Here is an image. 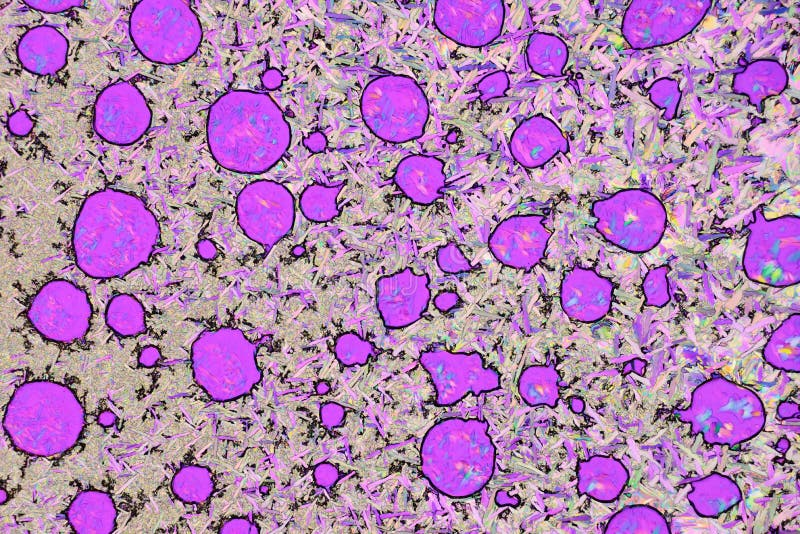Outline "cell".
Wrapping results in <instances>:
<instances>
[{"mask_svg":"<svg viewBox=\"0 0 800 534\" xmlns=\"http://www.w3.org/2000/svg\"><path fill=\"white\" fill-rule=\"evenodd\" d=\"M4 428L12 444L37 456L59 455L78 441L84 410L67 386L38 380L23 384L7 405Z\"/></svg>","mask_w":800,"mask_h":534,"instance_id":"cell-2","label":"cell"},{"mask_svg":"<svg viewBox=\"0 0 800 534\" xmlns=\"http://www.w3.org/2000/svg\"><path fill=\"white\" fill-rule=\"evenodd\" d=\"M106 323L122 337L137 336L145 331V311L141 302L130 294L111 299L106 309Z\"/></svg>","mask_w":800,"mask_h":534,"instance_id":"cell-8","label":"cell"},{"mask_svg":"<svg viewBox=\"0 0 800 534\" xmlns=\"http://www.w3.org/2000/svg\"><path fill=\"white\" fill-rule=\"evenodd\" d=\"M161 354L157 347L145 346L138 353L137 361L144 368H151L160 361Z\"/></svg>","mask_w":800,"mask_h":534,"instance_id":"cell-12","label":"cell"},{"mask_svg":"<svg viewBox=\"0 0 800 534\" xmlns=\"http://www.w3.org/2000/svg\"><path fill=\"white\" fill-rule=\"evenodd\" d=\"M159 235V224L142 199L106 188L87 197L77 215L75 262L93 278L122 277L150 259Z\"/></svg>","mask_w":800,"mask_h":534,"instance_id":"cell-1","label":"cell"},{"mask_svg":"<svg viewBox=\"0 0 800 534\" xmlns=\"http://www.w3.org/2000/svg\"><path fill=\"white\" fill-rule=\"evenodd\" d=\"M27 316L44 338L73 344L89 330L92 306L83 289L70 281L56 279L45 283L32 297Z\"/></svg>","mask_w":800,"mask_h":534,"instance_id":"cell-4","label":"cell"},{"mask_svg":"<svg viewBox=\"0 0 800 534\" xmlns=\"http://www.w3.org/2000/svg\"><path fill=\"white\" fill-rule=\"evenodd\" d=\"M200 475L198 469L192 466H186L177 471L171 483L174 495L185 502L201 500L204 491L200 483Z\"/></svg>","mask_w":800,"mask_h":534,"instance_id":"cell-9","label":"cell"},{"mask_svg":"<svg viewBox=\"0 0 800 534\" xmlns=\"http://www.w3.org/2000/svg\"><path fill=\"white\" fill-rule=\"evenodd\" d=\"M151 110L138 88L129 82L106 87L98 96L93 126L105 141L130 145L138 141L151 124Z\"/></svg>","mask_w":800,"mask_h":534,"instance_id":"cell-5","label":"cell"},{"mask_svg":"<svg viewBox=\"0 0 800 534\" xmlns=\"http://www.w3.org/2000/svg\"><path fill=\"white\" fill-rule=\"evenodd\" d=\"M8 126L11 133L17 136L27 135L32 127V118L23 110L13 113L8 120Z\"/></svg>","mask_w":800,"mask_h":534,"instance_id":"cell-11","label":"cell"},{"mask_svg":"<svg viewBox=\"0 0 800 534\" xmlns=\"http://www.w3.org/2000/svg\"><path fill=\"white\" fill-rule=\"evenodd\" d=\"M117 416L111 410H105L99 413L97 421L103 427H111L115 424Z\"/></svg>","mask_w":800,"mask_h":534,"instance_id":"cell-13","label":"cell"},{"mask_svg":"<svg viewBox=\"0 0 800 534\" xmlns=\"http://www.w3.org/2000/svg\"><path fill=\"white\" fill-rule=\"evenodd\" d=\"M67 518L77 533H111L116 527V508L108 493L87 490L71 502Z\"/></svg>","mask_w":800,"mask_h":534,"instance_id":"cell-7","label":"cell"},{"mask_svg":"<svg viewBox=\"0 0 800 534\" xmlns=\"http://www.w3.org/2000/svg\"><path fill=\"white\" fill-rule=\"evenodd\" d=\"M68 41L55 27L43 25L28 30L20 39L17 55L21 65L37 75H51L66 65Z\"/></svg>","mask_w":800,"mask_h":534,"instance_id":"cell-6","label":"cell"},{"mask_svg":"<svg viewBox=\"0 0 800 534\" xmlns=\"http://www.w3.org/2000/svg\"><path fill=\"white\" fill-rule=\"evenodd\" d=\"M196 20L183 1H141L130 16L131 38L148 60L178 64L196 47Z\"/></svg>","mask_w":800,"mask_h":534,"instance_id":"cell-3","label":"cell"},{"mask_svg":"<svg viewBox=\"0 0 800 534\" xmlns=\"http://www.w3.org/2000/svg\"><path fill=\"white\" fill-rule=\"evenodd\" d=\"M25 3L30 6L32 9L42 11L45 13H59L68 11L72 8L82 6L84 4L83 1H72V0H61V1H47V0H37V1H25Z\"/></svg>","mask_w":800,"mask_h":534,"instance_id":"cell-10","label":"cell"}]
</instances>
